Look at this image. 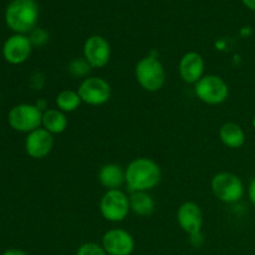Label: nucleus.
Instances as JSON below:
<instances>
[{
  "instance_id": "nucleus-1",
  "label": "nucleus",
  "mask_w": 255,
  "mask_h": 255,
  "mask_svg": "<svg viewBox=\"0 0 255 255\" xmlns=\"http://www.w3.org/2000/svg\"><path fill=\"white\" fill-rule=\"evenodd\" d=\"M126 184L129 191L148 192L158 186L161 182V168L151 158L141 157L136 158L127 166L125 171Z\"/></svg>"
},
{
  "instance_id": "nucleus-2",
  "label": "nucleus",
  "mask_w": 255,
  "mask_h": 255,
  "mask_svg": "<svg viewBox=\"0 0 255 255\" xmlns=\"http://www.w3.org/2000/svg\"><path fill=\"white\" fill-rule=\"evenodd\" d=\"M40 10L36 0H11L5 9V22L15 34H27L36 27Z\"/></svg>"
},
{
  "instance_id": "nucleus-3",
  "label": "nucleus",
  "mask_w": 255,
  "mask_h": 255,
  "mask_svg": "<svg viewBox=\"0 0 255 255\" xmlns=\"http://www.w3.org/2000/svg\"><path fill=\"white\" fill-rule=\"evenodd\" d=\"M134 75L139 86L148 92L158 91L166 82V71L163 65L152 55H148L137 62Z\"/></svg>"
},
{
  "instance_id": "nucleus-4",
  "label": "nucleus",
  "mask_w": 255,
  "mask_h": 255,
  "mask_svg": "<svg viewBox=\"0 0 255 255\" xmlns=\"http://www.w3.org/2000/svg\"><path fill=\"white\" fill-rule=\"evenodd\" d=\"M41 109L36 105L20 104L12 107L7 115V121L12 129L21 133H30L42 125Z\"/></svg>"
},
{
  "instance_id": "nucleus-5",
  "label": "nucleus",
  "mask_w": 255,
  "mask_h": 255,
  "mask_svg": "<svg viewBox=\"0 0 255 255\" xmlns=\"http://www.w3.org/2000/svg\"><path fill=\"white\" fill-rule=\"evenodd\" d=\"M196 96L207 105H221L228 99L229 87L222 77L206 75L194 86Z\"/></svg>"
},
{
  "instance_id": "nucleus-6",
  "label": "nucleus",
  "mask_w": 255,
  "mask_h": 255,
  "mask_svg": "<svg viewBox=\"0 0 255 255\" xmlns=\"http://www.w3.org/2000/svg\"><path fill=\"white\" fill-rule=\"evenodd\" d=\"M129 211V198L121 189H110L100 201V212L102 217L112 223L126 219Z\"/></svg>"
},
{
  "instance_id": "nucleus-7",
  "label": "nucleus",
  "mask_w": 255,
  "mask_h": 255,
  "mask_svg": "<svg viewBox=\"0 0 255 255\" xmlns=\"http://www.w3.org/2000/svg\"><path fill=\"white\" fill-rule=\"evenodd\" d=\"M212 191L219 201L224 203H236L243 197L244 184L236 174L221 172L212 179Z\"/></svg>"
},
{
  "instance_id": "nucleus-8",
  "label": "nucleus",
  "mask_w": 255,
  "mask_h": 255,
  "mask_svg": "<svg viewBox=\"0 0 255 255\" xmlns=\"http://www.w3.org/2000/svg\"><path fill=\"white\" fill-rule=\"evenodd\" d=\"M77 94L85 104L90 106H101L111 97V86L101 77H87L79 86Z\"/></svg>"
},
{
  "instance_id": "nucleus-9",
  "label": "nucleus",
  "mask_w": 255,
  "mask_h": 255,
  "mask_svg": "<svg viewBox=\"0 0 255 255\" xmlns=\"http://www.w3.org/2000/svg\"><path fill=\"white\" fill-rule=\"evenodd\" d=\"M111 57V46L101 35H92L87 37L84 44V59L95 69L105 67Z\"/></svg>"
},
{
  "instance_id": "nucleus-10",
  "label": "nucleus",
  "mask_w": 255,
  "mask_h": 255,
  "mask_svg": "<svg viewBox=\"0 0 255 255\" xmlns=\"http://www.w3.org/2000/svg\"><path fill=\"white\" fill-rule=\"evenodd\" d=\"M32 44L29 36L22 34H14L7 37L2 45V56L5 61L11 65H21L30 57Z\"/></svg>"
},
{
  "instance_id": "nucleus-11",
  "label": "nucleus",
  "mask_w": 255,
  "mask_h": 255,
  "mask_svg": "<svg viewBox=\"0 0 255 255\" xmlns=\"http://www.w3.org/2000/svg\"><path fill=\"white\" fill-rule=\"evenodd\" d=\"M102 248L107 255H131L134 251V239L124 229H110L102 237Z\"/></svg>"
},
{
  "instance_id": "nucleus-12",
  "label": "nucleus",
  "mask_w": 255,
  "mask_h": 255,
  "mask_svg": "<svg viewBox=\"0 0 255 255\" xmlns=\"http://www.w3.org/2000/svg\"><path fill=\"white\" fill-rule=\"evenodd\" d=\"M54 147V137L45 128H37L27 133L25 139V151L31 158H45Z\"/></svg>"
},
{
  "instance_id": "nucleus-13",
  "label": "nucleus",
  "mask_w": 255,
  "mask_h": 255,
  "mask_svg": "<svg viewBox=\"0 0 255 255\" xmlns=\"http://www.w3.org/2000/svg\"><path fill=\"white\" fill-rule=\"evenodd\" d=\"M177 222L189 236L201 233L203 226V214L198 204L194 202H186L182 204L177 212Z\"/></svg>"
},
{
  "instance_id": "nucleus-14",
  "label": "nucleus",
  "mask_w": 255,
  "mask_h": 255,
  "mask_svg": "<svg viewBox=\"0 0 255 255\" xmlns=\"http://www.w3.org/2000/svg\"><path fill=\"white\" fill-rule=\"evenodd\" d=\"M179 75L181 79L187 84L196 85L203 77L204 60L201 54L196 51H189L182 56L179 61Z\"/></svg>"
},
{
  "instance_id": "nucleus-15",
  "label": "nucleus",
  "mask_w": 255,
  "mask_h": 255,
  "mask_svg": "<svg viewBox=\"0 0 255 255\" xmlns=\"http://www.w3.org/2000/svg\"><path fill=\"white\" fill-rule=\"evenodd\" d=\"M99 181L107 191L110 189H120L122 184L126 183L125 171L115 163H107L102 166L99 171Z\"/></svg>"
},
{
  "instance_id": "nucleus-16",
  "label": "nucleus",
  "mask_w": 255,
  "mask_h": 255,
  "mask_svg": "<svg viewBox=\"0 0 255 255\" xmlns=\"http://www.w3.org/2000/svg\"><path fill=\"white\" fill-rule=\"evenodd\" d=\"M219 137H221L223 144L229 148H239L246 142V134L242 127L234 122H227L219 129Z\"/></svg>"
},
{
  "instance_id": "nucleus-17",
  "label": "nucleus",
  "mask_w": 255,
  "mask_h": 255,
  "mask_svg": "<svg viewBox=\"0 0 255 255\" xmlns=\"http://www.w3.org/2000/svg\"><path fill=\"white\" fill-rule=\"evenodd\" d=\"M67 119L60 110L50 109L42 114V126L51 134L62 133L67 128Z\"/></svg>"
},
{
  "instance_id": "nucleus-18",
  "label": "nucleus",
  "mask_w": 255,
  "mask_h": 255,
  "mask_svg": "<svg viewBox=\"0 0 255 255\" xmlns=\"http://www.w3.org/2000/svg\"><path fill=\"white\" fill-rule=\"evenodd\" d=\"M129 207L138 216H149L153 213L156 203L147 192H133L129 196Z\"/></svg>"
},
{
  "instance_id": "nucleus-19",
  "label": "nucleus",
  "mask_w": 255,
  "mask_h": 255,
  "mask_svg": "<svg viewBox=\"0 0 255 255\" xmlns=\"http://www.w3.org/2000/svg\"><path fill=\"white\" fill-rule=\"evenodd\" d=\"M81 99H80L77 91H72V90H64L60 92L56 97V105L57 110L65 112H74L81 105Z\"/></svg>"
},
{
  "instance_id": "nucleus-20",
  "label": "nucleus",
  "mask_w": 255,
  "mask_h": 255,
  "mask_svg": "<svg viewBox=\"0 0 255 255\" xmlns=\"http://www.w3.org/2000/svg\"><path fill=\"white\" fill-rule=\"evenodd\" d=\"M76 255H107V253L97 243H84L77 249Z\"/></svg>"
},
{
  "instance_id": "nucleus-21",
  "label": "nucleus",
  "mask_w": 255,
  "mask_h": 255,
  "mask_svg": "<svg viewBox=\"0 0 255 255\" xmlns=\"http://www.w3.org/2000/svg\"><path fill=\"white\" fill-rule=\"evenodd\" d=\"M90 67L91 66L87 64V61L85 59L84 60H74V61H71V64H70L69 70H70V72L74 75V76L82 77L90 71Z\"/></svg>"
},
{
  "instance_id": "nucleus-22",
  "label": "nucleus",
  "mask_w": 255,
  "mask_h": 255,
  "mask_svg": "<svg viewBox=\"0 0 255 255\" xmlns=\"http://www.w3.org/2000/svg\"><path fill=\"white\" fill-rule=\"evenodd\" d=\"M30 41H31L32 46H41L45 45L49 40V34H47L46 30L40 29V27H35L31 32H30L29 36Z\"/></svg>"
},
{
  "instance_id": "nucleus-23",
  "label": "nucleus",
  "mask_w": 255,
  "mask_h": 255,
  "mask_svg": "<svg viewBox=\"0 0 255 255\" xmlns=\"http://www.w3.org/2000/svg\"><path fill=\"white\" fill-rule=\"evenodd\" d=\"M248 196H249V199H251L252 203L255 206V178L251 182V184H249Z\"/></svg>"
},
{
  "instance_id": "nucleus-24",
  "label": "nucleus",
  "mask_w": 255,
  "mask_h": 255,
  "mask_svg": "<svg viewBox=\"0 0 255 255\" xmlns=\"http://www.w3.org/2000/svg\"><path fill=\"white\" fill-rule=\"evenodd\" d=\"M2 255H29L27 253H25L24 251H20V249H7L5 251Z\"/></svg>"
},
{
  "instance_id": "nucleus-25",
  "label": "nucleus",
  "mask_w": 255,
  "mask_h": 255,
  "mask_svg": "<svg viewBox=\"0 0 255 255\" xmlns=\"http://www.w3.org/2000/svg\"><path fill=\"white\" fill-rule=\"evenodd\" d=\"M242 2H243V4L246 5L249 10L255 11V0H242Z\"/></svg>"
},
{
  "instance_id": "nucleus-26",
  "label": "nucleus",
  "mask_w": 255,
  "mask_h": 255,
  "mask_svg": "<svg viewBox=\"0 0 255 255\" xmlns=\"http://www.w3.org/2000/svg\"><path fill=\"white\" fill-rule=\"evenodd\" d=\"M253 127L255 128V117H254V120H253Z\"/></svg>"
}]
</instances>
